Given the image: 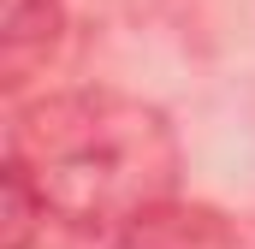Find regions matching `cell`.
<instances>
[{
	"instance_id": "3",
	"label": "cell",
	"mask_w": 255,
	"mask_h": 249,
	"mask_svg": "<svg viewBox=\"0 0 255 249\" xmlns=\"http://www.w3.org/2000/svg\"><path fill=\"white\" fill-rule=\"evenodd\" d=\"M54 48H60V0H6V30H0L6 83H24L30 71H42Z\"/></svg>"
},
{
	"instance_id": "4",
	"label": "cell",
	"mask_w": 255,
	"mask_h": 249,
	"mask_svg": "<svg viewBox=\"0 0 255 249\" xmlns=\"http://www.w3.org/2000/svg\"><path fill=\"white\" fill-rule=\"evenodd\" d=\"M42 226H48L42 190L30 184V172L6 154V166H0V249H30Z\"/></svg>"
},
{
	"instance_id": "1",
	"label": "cell",
	"mask_w": 255,
	"mask_h": 249,
	"mask_svg": "<svg viewBox=\"0 0 255 249\" xmlns=\"http://www.w3.org/2000/svg\"><path fill=\"white\" fill-rule=\"evenodd\" d=\"M6 154L30 172L54 220L83 232H119L178 190V136L166 113L101 83L30 101Z\"/></svg>"
},
{
	"instance_id": "2",
	"label": "cell",
	"mask_w": 255,
	"mask_h": 249,
	"mask_svg": "<svg viewBox=\"0 0 255 249\" xmlns=\"http://www.w3.org/2000/svg\"><path fill=\"white\" fill-rule=\"evenodd\" d=\"M101 238H107L101 249H238V232L226 226V214H214L202 202H178V196Z\"/></svg>"
}]
</instances>
